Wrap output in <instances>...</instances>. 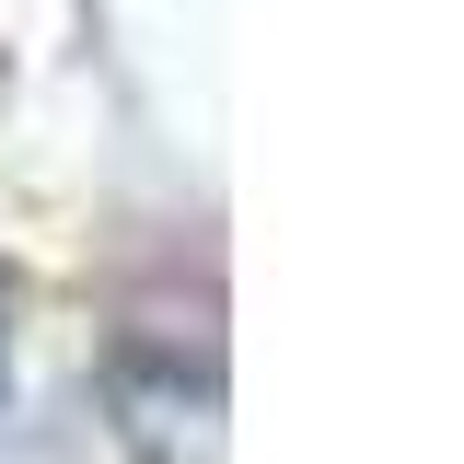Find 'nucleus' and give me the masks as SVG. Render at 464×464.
<instances>
[{
  "label": "nucleus",
  "mask_w": 464,
  "mask_h": 464,
  "mask_svg": "<svg viewBox=\"0 0 464 464\" xmlns=\"http://www.w3.org/2000/svg\"><path fill=\"white\" fill-rule=\"evenodd\" d=\"M0 383H12V325H0Z\"/></svg>",
  "instance_id": "f257e3e1"
}]
</instances>
